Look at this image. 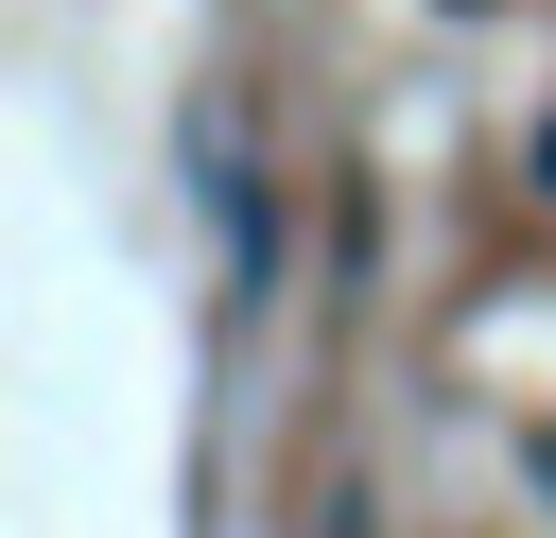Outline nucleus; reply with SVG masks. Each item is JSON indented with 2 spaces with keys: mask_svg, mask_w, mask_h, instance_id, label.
Instances as JSON below:
<instances>
[{
  "mask_svg": "<svg viewBox=\"0 0 556 538\" xmlns=\"http://www.w3.org/2000/svg\"><path fill=\"white\" fill-rule=\"evenodd\" d=\"M539 191H556V121H539Z\"/></svg>",
  "mask_w": 556,
  "mask_h": 538,
  "instance_id": "obj_1",
  "label": "nucleus"
}]
</instances>
